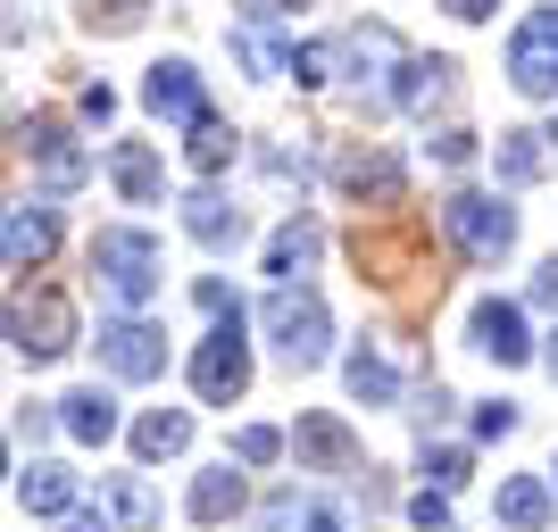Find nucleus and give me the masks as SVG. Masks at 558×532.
Wrapping results in <instances>:
<instances>
[{
  "instance_id": "1",
  "label": "nucleus",
  "mask_w": 558,
  "mask_h": 532,
  "mask_svg": "<svg viewBox=\"0 0 558 532\" xmlns=\"http://www.w3.org/2000/svg\"><path fill=\"white\" fill-rule=\"evenodd\" d=\"M258 324H267V342H276L292 367H326V349H333V317H326V300H317L308 283H283V292H267Z\"/></svg>"
},
{
  "instance_id": "2",
  "label": "nucleus",
  "mask_w": 558,
  "mask_h": 532,
  "mask_svg": "<svg viewBox=\"0 0 558 532\" xmlns=\"http://www.w3.org/2000/svg\"><path fill=\"white\" fill-rule=\"evenodd\" d=\"M93 275H100V292H109V300L142 308L150 292H159V242H150V233H134V225H109V233L93 242Z\"/></svg>"
},
{
  "instance_id": "3",
  "label": "nucleus",
  "mask_w": 558,
  "mask_h": 532,
  "mask_svg": "<svg viewBox=\"0 0 558 532\" xmlns=\"http://www.w3.org/2000/svg\"><path fill=\"white\" fill-rule=\"evenodd\" d=\"M192 392L209 399V408H233V399L251 392V342H242V308L217 317V333L192 349Z\"/></svg>"
},
{
  "instance_id": "4",
  "label": "nucleus",
  "mask_w": 558,
  "mask_h": 532,
  "mask_svg": "<svg viewBox=\"0 0 558 532\" xmlns=\"http://www.w3.org/2000/svg\"><path fill=\"white\" fill-rule=\"evenodd\" d=\"M442 233L459 242L475 267H492V258H509V242H517V216L492 200V191H450L442 200Z\"/></svg>"
},
{
  "instance_id": "5",
  "label": "nucleus",
  "mask_w": 558,
  "mask_h": 532,
  "mask_svg": "<svg viewBox=\"0 0 558 532\" xmlns=\"http://www.w3.org/2000/svg\"><path fill=\"white\" fill-rule=\"evenodd\" d=\"M333 50H342V67H350V84H359V92L400 100V75H409V42H400L392 25H350Z\"/></svg>"
},
{
  "instance_id": "6",
  "label": "nucleus",
  "mask_w": 558,
  "mask_h": 532,
  "mask_svg": "<svg viewBox=\"0 0 558 532\" xmlns=\"http://www.w3.org/2000/svg\"><path fill=\"white\" fill-rule=\"evenodd\" d=\"M68 342H75V308L59 300V292H17V300H9V349H17V358L43 367V358H59Z\"/></svg>"
},
{
  "instance_id": "7",
  "label": "nucleus",
  "mask_w": 558,
  "mask_h": 532,
  "mask_svg": "<svg viewBox=\"0 0 558 532\" xmlns=\"http://www.w3.org/2000/svg\"><path fill=\"white\" fill-rule=\"evenodd\" d=\"M509 84L525 100H550L558 92V9H534V17L517 25L509 42Z\"/></svg>"
},
{
  "instance_id": "8",
  "label": "nucleus",
  "mask_w": 558,
  "mask_h": 532,
  "mask_svg": "<svg viewBox=\"0 0 558 532\" xmlns=\"http://www.w3.org/2000/svg\"><path fill=\"white\" fill-rule=\"evenodd\" d=\"M100 367H109L117 383H150V374H167V333L142 324V317L100 324Z\"/></svg>"
},
{
  "instance_id": "9",
  "label": "nucleus",
  "mask_w": 558,
  "mask_h": 532,
  "mask_svg": "<svg viewBox=\"0 0 558 532\" xmlns=\"http://www.w3.org/2000/svg\"><path fill=\"white\" fill-rule=\"evenodd\" d=\"M17 150L43 166L50 191H75V184H84V150H75V134L59 125V116H17Z\"/></svg>"
},
{
  "instance_id": "10",
  "label": "nucleus",
  "mask_w": 558,
  "mask_h": 532,
  "mask_svg": "<svg viewBox=\"0 0 558 532\" xmlns=\"http://www.w3.org/2000/svg\"><path fill=\"white\" fill-rule=\"evenodd\" d=\"M292 449H301V466H326V474H359V433H350L342 417H326V408H308V417L292 424Z\"/></svg>"
},
{
  "instance_id": "11",
  "label": "nucleus",
  "mask_w": 558,
  "mask_h": 532,
  "mask_svg": "<svg viewBox=\"0 0 558 532\" xmlns=\"http://www.w3.org/2000/svg\"><path fill=\"white\" fill-rule=\"evenodd\" d=\"M258 532H359V516L342 499H317V491H276L267 516H258Z\"/></svg>"
},
{
  "instance_id": "12",
  "label": "nucleus",
  "mask_w": 558,
  "mask_h": 532,
  "mask_svg": "<svg viewBox=\"0 0 558 532\" xmlns=\"http://www.w3.org/2000/svg\"><path fill=\"white\" fill-rule=\"evenodd\" d=\"M466 342L484 349V358H500V367H525V358H534V342H525V308H509V300H475Z\"/></svg>"
},
{
  "instance_id": "13",
  "label": "nucleus",
  "mask_w": 558,
  "mask_h": 532,
  "mask_svg": "<svg viewBox=\"0 0 558 532\" xmlns=\"http://www.w3.org/2000/svg\"><path fill=\"white\" fill-rule=\"evenodd\" d=\"M0 250H9V275H34V267L59 250V216L34 209V200H17V209H9V225H0Z\"/></svg>"
},
{
  "instance_id": "14",
  "label": "nucleus",
  "mask_w": 558,
  "mask_h": 532,
  "mask_svg": "<svg viewBox=\"0 0 558 532\" xmlns=\"http://www.w3.org/2000/svg\"><path fill=\"white\" fill-rule=\"evenodd\" d=\"M333 184H342L350 200L400 209V159H384V150H342V159H333Z\"/></svg>"
},
{
  "instance_id": "15",
  "label": "nucleus",
  "mask_w": 558,
  "mask_h": 532,
  "mask_svg": "<svg viewBox=\"0 0 558 532\" xmlns=\"http://www.w3.org/2000/svg\"><path fill=\"white\" fill-rule=\"evenodd\" d=\"M142 100H150L159 116H175V125H201V116H209L192 59H159V67H150V84H142Z\"/></svg>"
},
{
  "instance_id": "16",
  "label": "nucleus",
  "mask_w": 558,
  "mask_h": 532,
  "mask_svg": "<svg viewBox=\"0 0 558 532\" xmlns=\"http://www.w3.org/2000/svg\"><path fill=\"white\" fill-rule=\"evenodd\" d=\"M317 250H326V225H317V216L276 225V242H267V275H276V292H283V283H301L308 267H317Z\"/></svg>"
},
{
  "instance_id": "17",
  "label": "nucleus",
  "mask_w": 558,
  "mask_h": 532,
  "mask_svg": "<svg viewBox=\"0 0 558 532\" xmlns=\"http://www.w3.org/2000/svg\"><path fill=\"white\" fill-rule=\"evenodd\" d=\"M75 499H84V483H75L68 466H43V458L17 466V508L25 516H68Z\"/></svg>"
},
{
  "instance_id": "18",
  "label": "nucleus",
  "mask_w": 558,
  "mask_h": 532,
  "mask_svg": "<svg viewBox=\"0 0 558 532\" xmlns=\"http://www.w3.org/2000/svg\"><path fill=\"white\" fill-rule=\"evenodd\" d=\"M109 175H117V191H125L134 209H150V200H159V184H167L150 141H117V150H109Z\"/></svg>"
},
{
  "instance_id": "19",
  "label": "nucleus",
  "mask_w": 558,
  "mask_h": 532,
  "mask_svg": "<svg viewBox=\"0 0 558 532\" xmlns=\"http://www.w3.org/2000/svg\"><path fill=\"white\" fill-rule=\"evenodd\" d=\"M184 233L201 242V250H226V242H242V209L217 200V191H192L184 200Z\"/></svg>"
},
{
  "instance_id": "20",
  "label": "nucleus",
  "mask_w": 558,
  "mask_h": 532,
  "mask_svg": "<svg viewBox=\"0 0 558 532\" xmlns=\"http://www.w3.org/2000/svg\"><path fill=\"white\" fill-rule=\"evenodd\" d=\"M59 424H68L75 441H93V449H100V441L117 433V399L100 392V383H84V392H68V399H59Z\"/></svg>"
},
{
  "instance_id": "21",
  "label": "nucleus",
  "mask_w": 558,
  "mask_h": 532,
  "mask_svg": "<svg viewBox=\"0 0 558 532\" xmlns=\"http://www.w3.org/2000/svg\"><path fill=\"white\" fill-rule=\"evenodd\" d=\"M450 92H459V67H450V59H409V75H400V109L434 116Z\"/></svg>"
},
{
  "instance_id": "22",
  "label": "nucleus",
  "mask_w": 558,
  "mask_h": 532,
  "mask_svg": "<svg viewBox=\"0 0 558 532\" xmlns=\"http://www.w3.org/2000/svg\"><path fill=\"white\" fill-rule=\"evenodd\" d=\"M192 524H226L233 508H242V474H233V466H209V474H192Z\"/></svg>"
},
{
  "instance_id": "23",
  "label": "nucleus",
  "mask_w": 558,
  "mask_h": 532,
  "mask_svg": "<svg viewBox=\"0 0 558 532\" xmlns=\"http://www.w3.org/2000/svg\"><path fill=\"white\" fill-rule=\"evenodd\" d=\"M350 399H367V408H384V399H392L400 392V374H392V358H384V349H375V342H359V349H350Z\"/></svg>"
},
{
  "instance_id": "24",
  "label": "nucleus",
  "mask_w": 558,
  "mask_h": 532,
  "mask_svg": "<svg viewBox=\"0 0 558 532\" xmlns=\"http://www.w3.org/2000/svg\"><path fill=\"white\" fill-rule=\"evenodd\" d=\"M134 449H142V458H184V449H192V417H184V408H150V417L134 424Z\"/></svg>"
},
{
  "instance_id": "25",
  "label": "nucleus",
  "mask_w": 558,
  "mask_h": 532,
  "mask_svg": "<svg viewBox=\"0 0 558 532\" xmlns=\"http://www.w3.org/2000/svg\"><path fill=\"white\" fill-rule=\"evenodd\" d=\"M500 524L542 532V524H550V491H542L534 474H509V483H500Z\"/></svg>"
},
{
  "instance_id": "26",
  "label": "nucleus",
  "mask_w": 558,
  "mask_h": 532,
  "mask_svg": "<svg viewBox=\"0 0 558 532\" xmlns=\"http://www.w3.org/2000/svg\"><path fill=\"white\" fill-rule=\"evenodd\" d=\"M233 59H242L251 75H292V50H283L267 25H242V34H233Z\"/></svg>"
},
{
  "instance_id": "27",
  "label": "nucleus",
  "mask_w": 558,
  "mask_h": 532,
  "mask_svg": "<svg viewBox=\"0 0 558 532\" xmlns=\"http://www.w3.org/2000/svg\"><path fill=\"white\" fill-rule=\"evenodd\" d=\"M184 150H192V166H201V175H217V166L233 159V134H226V116H201Z\"/></svg>"
},
{
  "instance_id": "28",
  "label": "nucleus",
  "mask_w": 558,
  "mask_h": 532,
  "mask_svg": "<svg viewBox=\"0 0 558 532\" xmlns=\"http://www.w3.org/2000/svg\"><path fill=\"white\" fill-rule=\"evenodd\" d=\"M542 175V134H500V184H534Z\"/></svg>"
},
{
  "instance_id": "29",
  "label": "nucleus",
  "mask_w": 558,
  "mask_h": 532,
  "mask_svg": "<svg viewBox=\"0 0 558 532\" xmlns=\"http://www.w3.org/2000/svg\"><path fill=\"white\" fill-rule=\"evenodd\" d=\"M109 508H117V524H159V499H150V483H134V474L109 483Z\"/></svg>"
},
{
  "instance_id": "30",
  "label": "nucleus",
  "mask_w": 558,
  "mask_h": 532,
  "mask_svg": "<svg viewBox=\"0 0 558 532\" xmlns=\"http://www.w3.org/2000/svg\"><path fill=\"white\" fill-rule=\"evenodd\" d=\"M233 458H242V466H276L283 433H276V424H242V433H233Z\"/></svg>"
},
{
  "instance_id": "31",
  "label": "nucleus",
  "mask_w": 558,
  "mask_h": 532,
  "mask_svg": "<svg viewBox=\"0 0 558 532\" xmlns=\"http://www.w3.org/2000/svg\"><path fill=\"white\" fill-rule=\"evenodd\" d=\"M425 474H434V491H459L466 483V449H434V441H425Z\"/></svg>"
},
{
  "instance_id": "32",
  "label": "nucleus",
  "mask_w": 558,
  "mask_h": 532,
  "mask_svg": "<svg viewBox=\"0 0 558 532\" xmlns=\"http://www.w3.org/2000/svg\"><path fill=\"white\" fill-rule=\"evenodd\" d=\"M142 9H150V0H93V25H109V34H134Z\"/></svg>"
},
{
  "instance_id": "33",
  "label": "nucleus",
  "mask_w": 558,
  "mask_h": 532,
  "mask_svg": "<svg viewBox=\"0 0 558 532\" xmlns=\"http://www.w3.org/2000/svg\"><path fill=\"white\" fill-rule=\"evenodd\" d=\"M409 516H417V532H450V491H417Z\"/></svg>"
},
{
  "instance_id": "34",
  "label": "nucleus",
  "mask_w": 558,
  "mask_h": 532,
  "mask_svg": "<svg viewBox=\"0 0 558 532\" xmlns=\"http://www.w3.org/2000/svg\"><path fill=\"white\" fill-rule=\"evenodd\" d=\"M475 433H484V441L517 433V399H492V408H475Z\"/></svg>"
},
{
  "instance_id": "35",
  "label": "nucleus",
  "mask_w": 558,
  "mask_h": 532,
  "mask_svg": "<svg viewBox=\"0 0 558 532\" xmlns=\"http://www.w3.org/2000/svg\"><path fill=\"white\" fill-rule=\"evenodd\" d=\"M434 159H442V166H466V159H475V134H459V125H450V134H434Z\"/></svg>"
},
{
  "instance_id": "36",
  "label": "nucleus",
  "mask_w": 558,
  "mask_h": 532,
  "mask_svg": "<svg viewBox=\"0 0 558 532\" xmlns=\"http://www.w3.org/2000/svg\"><path fill=\"white\" fill-rule=\"evenodd\" d=\"M242 9V25H267V17H292V9H308V0H233Z\"/></svg>"
},
{
  "instance_id": "37",
  "label": "nucleus",
  "mask_w": 558,
  "mask_h": 532,
  "mask_svg": "<svg viewBox=\"0 0 558 532\" xmlns=\"http://www.w3.org/2000/svg\"><path fill=\"white\" fill-rule=\"evenodd\" d=\"M192 300L209 308V317H226V308H233V292H226V283H217V275H201V283H192Z\"/></svg>"
},
{
  "instance_id": "38",
  "label": "nucleus",
  "mask_w": 558,
  "mask_h": 532,
  "mask_svg": "<svg viewBox=\"0 0 558 532\" xmlns=\"http://www.w3.org/2000/svg\"><path fill=\"white\" fill-rule=\"evenodd\" d=\"M84 116H93V125H109V116H117V92H109V84H84Z\"/></svg>"
},
{
  "instance_id": "39",
  "label": "nucleus",
  "mask_w": 558,
  "mask_h": 532,
  "mask_svg": "<svg viewBox=\"0 0 558 532\" xmlns=\"http://www.w3.org/2000/svg\"><path fill=\"white\" fill-rule=\"evenodd\" d=\"M534 300L558 308V258H550V267H534Z\"/></svg>"
},
{
  "instance_id": "40",
  "label": "nucleus",
  "mask_w": 558,
  "mask_h": 532,
  "mask_svg": "<svg viewBox=\"0 0 558 532\" xmlns=\"http://www.w3.org/2000/svg\"><path fill=\"white\" fill-rule=\"evenodd\" d=\"M442 9H450V17H466V25H475V17H492L500 0H442Z\"/></svg>"
},
{
  "instance_id": "41",
  "label": "nucleus",
  "mask_w": 558,
  "mask_h": 532,
  "mask_svg": "<svg viewBox=\"0 0 558 532\" xmlns=\"http://www.w3.org/2000/svg\"><path fill=\"white\" fill-rule=\"evenodd\" d=\"M68 532H100V524H68Z\"/></svg>"
},
{
  "instance_id": "42",
  "label": "nucleus",
  "mask_w": 558,
  "mask_h": 532,
  "mask_svg": "<svg viewBox=\"0 0 558 532\" xmlns=\"http://www.w3.org/2000/svg\"><path fill=\"white\" fill-rule=\"evenodd\" d=\"M550 374H558V342H550Z\"/></svg>"
},
{
  "instance_id": "43",
  "label": "nucleus",
  "mask_w": 558,
  "mask_h": 532,
  "mask_svg": "<svg viewBox=\"0 0 558 532\" xmlns=\"http://www.w3.org/2000/svg\"><path fill=\"white\" fill-rule=\"evenodd\" d=\"M550 141H558V134H550Z\"/></svg>"
}]
</instances>
